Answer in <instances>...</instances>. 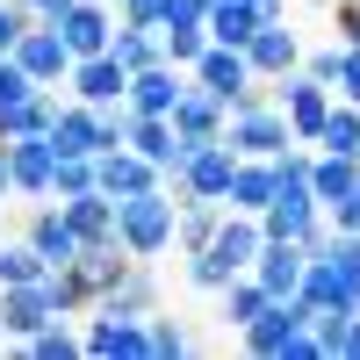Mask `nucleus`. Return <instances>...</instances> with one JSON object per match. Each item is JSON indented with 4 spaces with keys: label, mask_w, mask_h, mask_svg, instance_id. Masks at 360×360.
<instances>
[{
    "label": "nucleus",
    "mask_w": 360,
    "mask_h": 360,
    "mask_svg": "<svg viewBox=\"0 0 360 360\" xmlns=\"http://www.w3.org/2000/svg\"><path fill=\"white\" fill-rule=\"evenodd\" d=\"M266 202H274V159H238V173H231V195H224V209H245V217H259Z\"/></svg>",
    "instance_id": "23"
},
{
    "label": "nucleus",
    "mask_w": 360,
    "mask_h": 360,
    "mask_svg": "<svg viewBox=\"0 0 360 360\" xmlns=\"http://www.w3.org/2000/svg\"><path fill=\"white\" fill-rule=\"evenodd\" d=\"M166 123H173V137H188V144H202V137H224V101L209 94L202 79H188V86H180V101H173V115H166Z\"/></svg>",
    "instance_id": "11"
},
{
    "label": "nucleus",
    "mask_w": 360,
    "mask_h": 360,
    "mask_svg": "<svg viewBox=\"0 0 360 360\" xmlns=\"http://www.w3.org/2000/svg\"><path fill=\"white\" fill-rule=\"evenodd\" d=\"M79 353H94V360H144L152 346H144V317H94L86 324V339H79Z\"/></svg>",
    "instance_id": "10"
},
{
    "label": "nucleus",
    "mask_w": 360,
    "mask_h": 360,
    "mask_svg": "<svg viewBox=\"0 0 360 360\" xmlns=\"http://www.w3.org/2000/svg\"><path fill=\"white\" fill-rule=\"evenodd\" d=\"M274 101H281V115H288L295 144H317V123H324V108H332V86H324V79H310V72H303V79L288 72Z\"/></svg>",
    "instance_id": "9"
},
{
    "label": "nucleus",
    "mask_w": 360,
    "mask_h": 360,
    "mask_svg": "<svg viewBox=\"0 0 360 360\" xmlns=\"http://www.w3.org/2000/svg\"><path fill=\"white\" fill-rule=\"evenodd\" d=\"M310 317H317L310 295H274V303H266V310L245 324V346H252V353H266V360H281V353H288V339L303 332Z\"/></svg>",
    "instance_id": "3"
},
{
    "label": "nucleus",
    "mask_w": 360,
    "mask_h": 360,
    "mask_svg": "<svg viewBox=\"0 0 360 360\" xmlns=\"http://www.w3.org/2000/svg\"><path fill=\"white\" fill-rule=\"evenodd\" d=\"M58 209H65V224L79 231V245H108V238H115V202H108L101 188H86V195H65Z\"/></svg>",
    "instance_id": "21"
},
{
    "label": "nucleus",
    "mask_w": 360,
    "mask_h": 360,
    "mask_svg": "<svg viewBox=\"0 0 360 360\" xmlns=\"http://www.w3.org/2000/svg\"><path fill=\"white\" fill-rule=\"evenodd\" d=\"M332 86H346V101H360V44L346 51V65H339V79Z\"/></svg>",
    "instance_id": "37"
},
{
    "label": "nucleus",
    "mask_w": 360,
    "mask_h": 360,
    "mask_svg": "<svg viewBox=\"0 0 360 360\" xmlns=\"http://www.w3.org/2000/svg\"><path fill=\"white\" fill-rule=\"evenodd\" d=\"M94 188L108 202H123V195H144V188H159V166L130 152V144H115V152H94Z\"/></svg>",
    "instance_id": "6"
},
{
    "label": "nucleus",
    "mask_w": 360,
    "mask_h": 360,
    "mask_svg": "<svg viewBox=\"0 0 360 360\" xmlns=\"http://www.w3.org/2000/svg\"><path fill=\"white\" fill-rule=\"evenodd\" d=\"M144 346H152V360H180V353H195V339L180 332L173 317H159V310L144 317Z\"/></svg>",
    "instance_id": "32"
},
{
    "label": "nucleus",
    "mask_w": 360,
    "mask_h": 360,
    "mask_svg": "<svg viewBox=\"0 0 360 360\" xmlns=\"http://www.w3.org/2000/svg\"><path fill=\"white\" fill-rule=\"evenodd\" d=\"M29 353H37V360H72V353H79V339H72V332H65V324H58V317H51V324H44V332H29Z\"/></svg>",
    "instance_id": "33"
},
{
    "label": "nucleus",
    "mask_w": 360,
    "mask_h": 360,
    "mask_svg": "<svg viewBox=\"0 0 360 360\" xmlns=\"http://www.w3.org/2000/svg\"><path fill=\"white\" fill-rule=\"evenodd\" d=\"M22 29H29V15L15 8V0H0V58L15 51V37H22Z\"/></svg>",
    "instance_id": "36"
},
{
    "label": "nucleus",
    "mask_w": 360,
    "mask_h": 360,
    "mask_svg": "<svg viewBox=\"0 0 360 360\" xmlns=\"http://www.w3.org/2000/svg\"><path fill=\"white\" fill-rule=\"evenodd\" d=\"M339 65H346V44H332V51H317V58H303V72H310V79H324V86L339 79Z\"/></svg>",
    "instance_id": "35"
},
{
    "label": "nucleus",
    "mask_w": 360,
    "mask_h": 360,
    "mask_svg": "<svg viewBox=\"0 0 360 360\" xmlns=\"http://www.w3.org/2000/svg\"><path fill=\"white\" fill-rule=\"evenodd\" d=\"M188 72H195V79H202V86H209V94H217L224 108H231V94H238V86L252 79V65H245V51H238V44H209Z\"/></svg>",
    "instance_id": "15"
},
{
    "label": "nucleus",
    "mask_w": 360,
    "mask_h": 360,
    "mask_svg": "<svg viewBox=\"0 0 360 360\" xmlns=\"http://www.w3.org/2000/svg\"><path fill=\"white\" fill-rule=\"evenodd\" d=\"M266 303H274V295H266L252 274H238V281H224V324H238V332H245V324L266 310Z\"/></svg>",
    "instance_id": "30"
},
{
    "label": "nucleus",
    "mask_w": 360,
    "mask_h": 360,
    "mask_svg": "<svg viewBox=\"0 0 360 360\" xmlns=\"http://www.w3.org/2000/svg\"><path fill=\"white\" fill-rule=\"evenodd\" d=\"M173 217H180V202L166 188H144V195H123L115 202V245H123L130 259H159L173 245Z\"/></svg>",
    "instance_id": "1"
},
{
    "label": "nucleus",
    "mask_w": 360,
    "mask_h": 360,
    "mask_svg": "<svg viewBox=\"0 0 360 360\" xmlns=\"http://www.w3.org/2000/svg\"><path fill=\"white\" fill-rule=\"evenodd\" d=\"M15 8H22L29 22H58V15H65V8H72V0H15Z\"/></svg>",
    "instance_id": "38"
},
{
    "label": "nucleus",
    "mask_w": 360,
    "mask_h": 360,
    "mask_svg": "<svg viewBox=\"0 0 360 360\" xmlns=\"http://www.w3.org/2000/svg\"><path fill=\"white\" fill-rule=\"evenodd\" d=\"M224 224V202H180V217H173V245L180 252H202L209 238H217Z\"/></svg>",
    "instance_id": "25"
},
{
    "label": "nucleus",
    "mask_w": 360,
    "mask_h": 360,
    "mask_svg": "<svg viewBox=\"0 0 360 360\" xmlns=\"http://www.w3.org/2000/svg\"><path fill=\"white\" fill-rule=\"evenodd\" d=\"M245 65H252L259 79H288L295 65H303V44H295L288 15H281V22H259V29H252V44H245Z\"/></svg>",
    "instance_id": "8"
},
{
    "label": "nucleus",
    "mask_w": 360,
    "mask_h": 360,
    "mask_svg": "<svg viewBox=\"0 0 360 360\" xmlns=\"http://www.w3.org/2000/svg\"><path fill=\"white\" fill-rule=\"evenodd\" d=\"M22 238L44 252V266H72V252H79V231L65 224V209H58V202H44L37 217H29V231H22Z\"/></svg>",
    "instance_id": "18"
},
{
    "label": "nucleus",
    "mask_w": 360,
    "mask_h": 360,
    "mask_svg": "<svg viewBox=\"0 0 360 360\" xmlns=\"http://www.w3.org/2000/svg\"><path fill=\"white\" fill-rule=\"evenodd\" d=\"M51 152H86V159H94V152H101V108H86V101L58 108V123H51Z\"/></svg>",
    "instance_id": "22"
},
{
    "label": "nucleus",
    "mask_w": 360,
    "mask_h": 360,
    "mask_svg": "<svg viewBox=\"0 0 360 360\" xmlns=\"http://www.w3.org/2000/svg\"><path fill=\"white\" fill-rule=\"evenodd\" d=\"M115 8H123V0H115Z\"/></svg>",
    "instance_id": "42"
},
{
    "label": "nucleus",
    "mask_w": 360,
    "mask_h": 360,
    "mask_svg": "<svg viewBox=\"0 0 360 360\" xmlns=\"http://www.w3.org/2000/svg\"><path fill=\"white\" fill-rule=\"evenodd\" d=\"M51 123H58V101H51V86H37L29 101L0 108V144H8V137H37V130H51Z\"/></svg>",
    "instance_id": "24"
},
{
    "label": "nucleus",
    "mask_w": 360,
    "mask_h": 360,
    "mask_svg": "<svg viewBox=\"0 0 360 360\" xmlns=\"http://www.w3.org/2000/svg\"><path fill=\"white\" fill-rule=\"evenodd\" d=\"M123 266H130V252L108 238V245H79V252H72V266H58V274L72 281V295H79V303H101V295L123 281Z\"/></svg>",
    "instance_id": "5"
},
{
    "label": "nucleus",
    "mask_w": 360,
    "mask_h": 360,
    "mask_svg": "<svg viewBox=\"0 0 360 360\" xmlns=\"http://www.w3.org/2000/svg\"><path fill=\"white\" fill-rule=\"evenodd\" d=\"M86 188H94V159H86V152H58L51 159V202L86 195Z\"/></svg>",
    "instance_id": "31"
},
{
    "label": "nucleus",
    "mask_w": 360,
    "mask_h": 360,
    "mask_svg": "<svg viewBox=\"0 0 360 360\" xmlns=\"http://www.w3.org/2000/svg\"><path fill=\"white\" fill-rule=\"evenodd\" d=\"M317 152H353L360 159V101H332L324 108V123H317Z\"/></svg>",
    "instance_id": "26"
},
{
    "label": "nucleus",
    "mask_w": 360,
    "mask_h": 360,
    "mask_svg": "<svg viewBox=\"0 0 360 360\" xmlns=\"http://www.w3.org/2000/svg\"><path fill=\"white\" fill-rule=\"evenodd\" d=\"M108 51L123 58V72H144V65H159V29H130V22H115Z\"/></svg>",
    "instance_id": "27"
},
{
    "label": "nucleus",
    "mask_w": 360,
    "mask_h": 360,
    "mask_svg": "<svg viewBox=\"0 0 360 360\" xmlns=\"http://www.w3.org/2000/svg\"><path fill=\"white\" fill-rule=\"evenodd\" d=\"M51 130H37V137H8V166H15V188L22 195H44L51 202Z\"/></svg>",
    "instance_id": "16"
},
{
    "label": "nucleus",
    "mask_w": 360,
    "mask_h": 360,
    "mask_svg": "<svg viewBox=\"0 0 360 360\" xmlns=\"http://www.w3.org/2000/svg\"><path fill=\"white\" fill-rule=\"evenodd\" d=\"M332 231H360V195H346V202H332Z\"/></svg>",
    "instance_id": "39"
},
{
    "label": "nucleus",
    "mask_w": 360,
    "mask_h": 360,
    "mask_svg": "<svg viewBox=\"0 0 360 360\" xmlns=\"http://www.w3.org/2000/svg\"><path fill=\"white\" fill-rule=\"evenodd\" d=\"M0 195H15V166H8V144H0Z\"/></svg>",
    "instance_id": "41"
},
{
    "label": "nucleus",
    "mask_w": 360,
    "mask_h": 360,
    "mask_svg": "<svg viewBox=\"0 0 360 360\" xmlns=\"http://www.w3.org/2000/svg\"><path fill=\"white\" fill-rule=\"evenodd\" d=\"M8 58H15V65L37 79V86H58V79L72 72V51H65V37H58V22H29Z\"/></svg>",
    "instance_id": "4"
},
{
    "label": "nucleus",
    "mask_w": 360,
    "mask_h": 360,
    "mask_svg": "<svg viewBox=\"0 0 360 360\" xmlns=\"http://www.w3.org/2000/svg\"><path fill=\"white\" fill-rule=\"evenodd\" d=\"M51 317H58V303H51V288H44V281H22V288H0V332H15V339H29V332H44Z\"/></svg>",
    "instance_id": "13"
},
{
    "label": "nucleus",
    "mask_w": 360,
    "mask_h": 360,
    "mask_svg": "<svg viewBox=\"0 0 360 360\" xmlns=\"http://www.w3.org/2000/svg\"><path fill=\"white\" fill-rule=\"evenodd\" d=\"M72 94L86 101V108H108V101H123L130 94V72H123V58L115 51H94V58H72Z\"/></svg>",
    "instance_id": "7"
},
{
    "label": "nucleus",
    "mask_w": 360,
    "mask_h": 360,
    "mask_svg": "<svg viewBox=\"0 0 360 360\" xmlns=\"http://www.w3.org/2000/svg\"><path fill=\"white\" fill-rule=\"evenodd\" d=\"M339 353H353V360H360V310H353V324H346V346H339Z\"/></svg>",
    "instance_id": "40"
},
{
    "label": "nucleus",
    "mask_w": 360,
    "mask_h": 360,
    "mask_svg": "<svg viewBox=\"0 0 360 360\" xmlns=\"http://www.w3.org/2000/svg\"><path fill=\"white\" fill-rule=\"evenodd\" d=\"M152 303H159L152 266H144V259H130V266H123V281H115V288L101 295L94 310H108V317H152Z\"/></svg>",
    "instance_id": "20"
},
{
    "label": "nucleus",
    "mask_w": 360,
    "mask_h": 360,
    "mask_svg": "<svg viewBox=\"0 0 360 360\" xmlns=\"http://www.w3.org/2000/svg\"><path fill=\"white\" fill-rule=\"evenodd\" d=\"M58 37H65L72 58H94V51H108V37H115V15L101 8V0H72V8L58 15Z\"/></svg>",
    "instance_id": "12"
},
{
    "label": "nucleus",
    "mask_w": 360,
    "mask_h": 360,
    "mask_svg": "<svg viewBox=\"0 0 360 360\" xmlns=\"http://www.w3.org/2000/svg\"><path fill=\"white\" fill-rule=\"evenodd\" d=\"M51 266H44V252L29 245V238H8L0 245V288H22V281H44Z\"/></svg>",
    "instance_id": "28"
},
{
    "label": "nucleus",
    "mask_w": 360,
    "mask_h": 360,
    "mask_svg": "<svg viewBox=\"0 0 360 360\" xmlns=\"http://www.w3.org/2000/svg\"><path fill=\"white\" fill-rule=\"evenodd\" d=\"M224 144H231L238 159H281L288 144H295V130H288L281 101H252V108H231V130H224Z\"/></svg>",
    "instance_id": "2"
},
{
    "label": "nucleus",
    "mask_w": 360,
    "mask_h": 360,
    "mask_svg": "<svg viewBox=\"0 0 360 360\" xmlns=\"http://www.w3.org/2000/svg\"><path fill=\"white\" fill-rule=\"evenodd\" d=\"M303 245H295V238H266V245H259V259H252V281L266 288V295H295V288H303Z\"/></svg>",
    "instance_id": "14"
},
{
    "label": "nucleus",
    "mask_w": 360,
    "mask_h": 360,
    "mask_svg": "<svg viewBox=\"0 0 360 360\" xmlns=\"http://www.w3.org/2000/svg\"><path fill=\"white\" fill-rule=\"evenodd\" d=\"M29 94H37V79H29L15 58H0V108H15V101H29Z\"/></svg>",
    "instance_id": "34"
},
{
    "label": "nucleus",
    "mask_w": 360,
    "mask_h": 360,
    "mask_svg": "<svg viewBox=\"0 0 360 360\" xmlns=\"http://www.w3.org/2000/svg\"><path fill=\"white\" fill-rule=\"evenodd\" d=\"M310 195H317V209L360 195V159H353V152H317V159H310Z\"/></svg>",
    "instance_id": "19"
},
{
    "label": "nucleus",
    "mask_w": 360,
    "mask_h": 360,
    "mask_svg": "<svg viewBox=\"0 0 360 360\" xmlns=\"http://www.w3.org/2000/svg\"><path fill=\"white\" fill-rule=\"evenodd\" d=\"M180 86H188V79H180V65H166V58H159V65H144V72H130V108L137 115H173V101H180Z\"/></svg>",
    "instance_id": "17"
},
{
    "label": "nucleus",
    "mask_w": 360,
    "mask_h": 360,
    "mask_svg": "<svg viewBox=\"0 0 360 360\" xmlns=\"http://www.w3.org/2000/svg\"><path fill=\"white\" fill-rule=\"evenodd\" d=\"M202 51H209V29H202V22H173V29H159V58H166V65L188 72Z\"/></svg>",
    "instance_id": "29"
}]
</instances>
